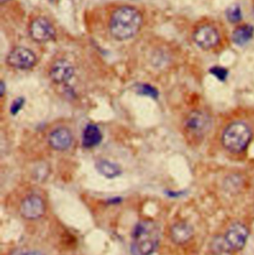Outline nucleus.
Here are the masks:
<instances>
[{"mask_svg":"<svg viewBox=\"0 0 254 255\" xmlns=\"http://www.w3.org/2000/svg\"><path fill=\"white\" fill-rule=\"evenodd\" d=\"M143 23L140 11L132 6L118 8L110 19V32L118 41H127L134 37Z\"/></svg>","mask_w":254,"mask_h":255,"instance_id":"1","label":"nucleus"},{"mask_svg":"<svg viewBox=\"0 0 254 255\" xmlns=\"http://www.w3.org/2000/svg\"><path fill=\"white\" fill-rule=\"evenodd\" d=\"M160 229L158 225L149 220L139 222L132 234L131 251L133 255H152L158 248Z\"/></svg>","mask_w":254,"mask_h":255,"instance_id":"2","label":"nucleus"},{"mask_svg":"<svg viewBox=\"0 0 254 255\" xmlns=\"http://www.w3.org/2000/svg\"><path fill=\"white\" fill-rule=\"evenodd\" d=\"M253 138L251 128L243 123L236 122L225 129L222 142L224 147L232 153L244 152L250 145Z\"/></svg>","mask_w":254,"mask_h":255,"instance_id":"3","label":"nucleus"},{"mask_svg":"<svg viewBox=\"0 0 254 255\" xmlns=\"http://www.w3.org/2000/svg\"><path fill=\"white\" fill-rule=\"evenodd\" d=\"M185 131L192 138H203L212 128L211 117L202 111H193L185 121Z\"/></svg>","mask_w":254,"mask_h":255,"instance_id":"4","label":"nucleus"},{"mask_svg":"<svg viewBox=\"0 0 254 255\" xmlns=\"http://www.w3.org/2000/svg\"><path fill=\"white\" fill-rule=\"evenodd\" d=\"M249 236L250 231L244 224H233L224 237L229 252H241L246 247Z\"/></svg>","mask_w":254,"mask_h":255,"instance_id":"5","label":"nucleus"},{"mask_svg":"<svg viewBox=\"0 0 254 255\" xmlns=\"http://www.w3.org/2000/svg\"><path fill=\"white\" fill-rule=\"evenodd\" d=\"M6 61L10 67L18 70H29L34 68L37 64L35 54L25 47H16L12 49L8 54Z\"/></svg>","mask_w":254,"mask_h":255,"instance_id":"6","label":"nucleus"},{"mask_svg":"<svg viewBox=\"0 0 254 255\" xmlns=\"http://www.w3.org/2000/svg\"><path fill=\"white\" fill-rule=\"evenodd\" d=\"M29 33L31 38L37 43H46L56 37L55 27L45 17L35 18L29 26Z\"/></svg>","mask_w":254,"mask_h":255,"instance_id":"7","label":"nucleus"},{"mask_svg":"<svg viewBox=\"0 0 254 255\" xmlns=\"http://www.w3.org/2000/svg\"><path fill=\"white\" fill-rule=\"evenodd\" d=\"M193 39L200 48L204 50H211L218 46L221 36L214 26L203 25L194 32Z\"/></svg>","mask_w":254,"mask_h":255,"instance_id":"8","label":"nucleus"},{"mask_svg":"<svg viewBox=\"0 0 254 255\" xmlns=\"http://www.w3.org/2000/svg\"><path fill=\"white\" fill-rule=\"evenodd\" d=\"M45 210L46 206L43 199L37 195L28 196L20 206L21 215L27 220L40 219L45 214Z\"/></svg>","mask_w":254,"mask_h":255,"instance_id":"9","label":"nucleus"},{"mask_svg":"<svg viewBox=\"0 0 254 255\" xmlns=\"http://www.w3.org/2000/svg\"><path fill=\"white\" fill-rule=\"evenodd\" d=\"M51 80L58 85H63L70 82L75 75L74 66L67 60H57L50 69Z\"/></svg>","mask_w":254,"mask_h":255,"instance_id":"10","label":"nucleus"},{"mask_svg":"<svg viewBox=\"0 0 254 255\" xmlns=\"http://www.w3.org/2000/svg\"><path fill=\"white\" fill-rule=\"evenodd\" d=\"M48 141L53 149L64 151L71 147L73 143V135L68 128H56L50 133Z\"/></svg>","mask_w":254,"mask_h":255,"instance_id":"11","label":"nucleus"},{"mask_svg":"<svg viewBox=\"0 0 254 255\" xmlns=\"http://www.w3.org/2000/svg\"><path fill=\"white\" fill-rule=\"evenodd\" d=\"M193 228L185 222L176 223L175 225L172 226L170 230L171 240L173 241V243L177 245L187 244L193 238Z\"/></svg>","mask_w":254,"mask_h":255,"instance_id":"12","label":"nucleus"},{"mask_svg":"<svg viewBox=\"0 0 254 255\" xmlns=\"http://www.w3.org/2000/svg\"><path fill=\"white\" fill-rule=\"evenodd\" d=\"M103 139L101 129L96 125L87 126L83 133V146L86 148H93L98 146Z\"/></svg>","mask_w":254,"mask_h":255,"instance_id":"13","label":"nucleus"},{"mask_svg":"<svg viewBox=\"0 0 254 255\" xmlns=\"http://www.w3.org/2000/svg\"><path fill=\"white\" fill-rule=\"evenodd\" d=\"M96 167L98 169V171L105 177L109 178V179H113L116 178L118 176L121 175L122 173V169L121 167L114 163L111 162L109 160H100L97 162Z\"/></svg>","mask_w":254,"mask_h":255,"instance_id":"14","label":"nucleus"},{"mask_svg":"<svg viewBox=\"0 0 254 255\" xmlns=\"http://www.w3.org/2000/svg\"><path fill=\"white\" fill-rule=\"evenodd\" d=\"M254 28L251 25L238 27L233 33V41L239 46L246 45L254 37Z\"/></svg>","mask_w":254,"mask_h":255,"instance_id":"15","label":"nucleus"},{"mask_svg":"<svg viewBox=\"0 0 254 255\" xmlns=\"http://www.w3.org/2000/svg\"><path fill=\"white\" fill-rule=\"evenodd\" d=\"M227 18L231 23H238L243 19V12L239 5H232L227 10Z\"/></svg>","mask_w":254,"mask_h":255,"instance_id":"16","label":"nucleus"},{"mask_svg":"<svg viewBox=\"0 0 254 255\" xmlns=\"http://www.w3.org/2000/svg\"><path fill=\"white\" fill-rule=\"evenodd\" d=\"M136 91L139 95L147 96V97H150V98H153V99H156L159 95L155 88H153L150 85H145V84L137 85L136 86Z\"/></svg>","mask_w":254,"mask_h":255,"instance_id":"17","label":"nucleus"},{"mask_svg":"<svg viewBox=\"0 0 254 255\" xmlns=\"http://www.w3.org/2000/svg\"><path fill=\"white\" fill-rule=\"evenodd\" d=\"M210 72L212 75H214L220 81H225L229 75L228 70L225 68H222V67H214L210 70Z\"/></svg>","mask_w":254,"mask_h":255,"instance_id":"18","label":"nucleus"},{"mask_svg":"<svg viewBox=\"0 0 254 255\" xmlns=\"http://www.w3.org/2000/svg\"><path fill=\"white\" fill-rule=\"evenodd\" d=\"M23 105H24V100H23L22 98H19V99L15 100V101L13 102L12 106H11V114H12L13 116L17 115L18 112L22 109Z\"/></svg>","mask_w":254,"mask_h":255,"instance_id":"19","label":"nucleus"},{"mask_svg":"<svg viewBox=\"0 0 254 255\" xmlns=\"http://www.w3.org/2000/svg\"><path fill=\"white\" fill-rule=\"evenodd\" d=\"M24 255H44L43 254H41V253H39V252H29V253H27V254H25Z\"/></svg>","mask_w":254,"mask_h":255,"instance_id":"20","label":"nucleus"},{"mask_svg":"<svg viewBox=\"0 0 254 255\" xmlns=\"http://www.w3.org/2000/svg\"><path fill=\"white\" fill-rule=\"evenodd\" d=\"M4 83L2 82V84H1V97H3V95H4Z\"/></svg>","mask_w":254,"mask_h":255,"instance_id":"21","label":"nucleus"},{"mask_svg":"<svg viewBox=\"0 0 254 255\" xmlns=\"http://www.w3.org/2000/svg\"><path fill=\"white\" fill-rule=\"evenodd\" d=\"M7 1H9V0H0L1 3H5V2H7Z\"/></svg>","mask_w":254,"mask_h":255,"instance_id":"22","label":"nucleus"},{"mask_svg":"<svg viewBox=\"0 0 254 255\" xmlns=\"http://www.w3.org/2000/svg\"></svg>","mask_w":254,"mask_h":255,"instance_id":"23","label":"nucleus"}]
</instances>
